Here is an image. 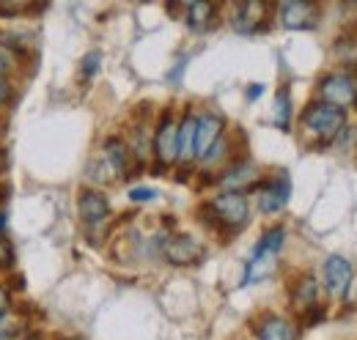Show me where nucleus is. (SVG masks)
Wrapping results in <instances>:
<instances>
[{"instance_id": "19", "label": "nucleus", "mask_w": 357, "mask_h": 340, "mask_svg": "<svg viewBox=\"0 0 357 340\" xmlns=\"http://www.w3.org/2000/svg\"><path fill=\"white\" fill-rule=\"evenodd\" d=\"M272 113H275V116H272L275 127L289 129V124H291V96H289V91H286V88H280V91H278Z\"/></svg>"}, {"instance_id": "4", "label": "nucleus", "mask_w": 357, "mask_h": 340, "mask_svg": "<svg viewBox=\"0 0 357 340\" xmlns=\"http://www.w3.org/2000/svg\"><path fill=\"white\" fill-rule=\"evenodd\" d=\"M209 212L215 214L228 228H242L248 222V201L242 192H223L209 203Z\"/></svg>"}, {"instance_id": "13", "label": "nucleus", "mask_w": 357, "mask_h": 340, "mask_svg": "<svg viewBox=\"0 0 357 340\" xmlns=\"http://www.w3.org/2000/svg\"><path fill=\"white\" fill-rule=\"evenodd\" d=\"M105 165L110 168V173L116 176H127L130 173V165H132V151L127 148L124 140L119 137H110L105 143Z\"/></svg>"}, {"instance_id": "16", "label": "nucleus", "mask_w": 357, "mask_h": 340, "mask_svg": "<svg viewBox=\"0 0 357 340\" xmlns=\"http://www.w3.org/2000/svg\"><path fill=\"white\" fill-rule=\"evenodd\" d=\"M195 127H198V116L187 113L178 124V160H192L195 157Z\"/></svg>"}, {"instance_id": "15", "label": "nucleus", "mask_w": 357, "mask_h": 340, "mask_svg": "<svg viewBox=\"0 0 357 340\" xmlns=\"http://www.w3.org/2000/svg\"><path fill=\"white\" fill-rule=\"evenodd\" d=\"M256 176H259V170H256L253 162H239V165H234V168L220 178V184H223L225 192H239V187L253 184Z\"/></svg>"}, {"instance_id": "12", "label": "nucleus", "mask_w": 357, "mask_h": 340, "mask_svg": "<svg viewBox=\"0 0 357 340\" xmlns=\"http://www.w3.org/2000/svg\"><path fill=\"white\" fill-rule=\"evenodd\" d=\"M256 340H297V327L283 316H264L256 324Z\"/></svg>"}, {"instance_id": "23", "label": "nucleus", "mask_w": 357, "mask_h": 340, "mask_svg": "<svg viewBox=\"0 0 357 340\" xmlns=\"http://www.w3.org/2000/svg\"><path fill=\"white\" fill-rule=\"evenodd\" d=\"M0 316H8V291L0 286Z\"/></svg>"}, {"instance_id": "7", "label": "nucleus", "mask_w": 357, "mask_h": 340, "mask_svg": "<svg viewBox=\"0 0 357 340\" xmlns=\"http://www.w3.org/2000/svg\"><path fill=\"white\" fill-rule=\"evenodd\" d=\"M162 255H165L174 266H190L192 261H198L201 245H198L192 236H187V233L165 236V239H162Z\"/></svg>"}, {"instance_id": "26", "label": "nucleus", "mask_w": 357, "mask_h": 340, "mask_svg": "<svg viewBox=\"0 0 357 340\" xmlns=\"http://www.w3.org/2000/svg\"><path fill=\"white\" fill-rule=\"evenodd\" d=\"M261 91H264V85H250V88H248V99H259Z\"/></svg>"}, {"instance_id": "17", "label": "nucleus", "mask_w": 357, "mask_h": 340, "mask_svg": "<svg viewBox=\"0 0 357 340\" xmlns=\"http://www.w3.org/2000/svg\"><path fill=\"white\" fill-rule=\"evenodd\" d=\"M184 20L192 31H206L215 20V6L212 3H204V0H195V3H187L184 8Z\"/></svg>"}, {"instance_id": "28", "label": "nucleus", "mask_w": 357, "mask_h": 340, "mask_svg": "<svg viewBox=\"0 0 357 340\" xmlns=\"http://www.w3.org/2000/svg\"><path fill=\"white\" fill-rule=\"evenodd\" d=\"M20 340H39V338H33V335H28V338H20Z\"/></svg>"}, {"instance_id": "18", "label": "nucleus", "mask_w": 357, "mask_h": 340, "mask_svg": "<svg viewBox=\"0 0 357 340\" xmlns=\"http://www.w3.org/2000/svg\"><path fill=\"white\" fill-rule=\"evenodd\" d=\"M316 299H319V286H316V280L313 277H300V283L294 286V304L300 307V310H308L316 304Z\"/></svg>"}, {"instance_id": "8", "label": "nucleus", "mask_w": 357, "mask_h": 340, "mask_svg": "<svg viewBox=\"0 0 357 340\" xmlns=\"http://www.w3.org/2000/svg\"><path fill=\"white\" fill-rule=\"evenodd\" d=\"M319 20V8L313 3H303V0H289L280 6V25L289 31H303V28H313Z\"/></svg>"}, {"instance_id": "1", "label": "nucleus", "mask_w": 357, "mask_h": 340, "mask_svg": "<svg viewBox=\"0 0 357 340\" xmlns=\"http://www.w3.org/2000/svg\"><path fill=\"white\" fill-rule=\"evenodd\" d=\"M283 239H286L283 228H272V231H267V233L259 239V247H256V253H253L250 263H248L245 283L261 280V277H267L269 272L275 269V258H278L280 247H283Z\"/></svg>"}, {"instance_id": "3", "label": "nucleus", "mask_w": 357, "mask_h": 340, "mask_svg": "<svg viewBox=\"0 0 357 340\" xmlns=\"http://www.w3.org/2000/svg\"><path fill=\"white\" fill-rule=\"evenodd\" d=\"M321 277H324V288L333 294V297L344 299L352 288V277H355V269L352 263L344 258V255H330L321 266Z\"/></svg>"}, {"instance_id": "5", "label": "nucleus", "mask_w": 357, "mask_h": 340, "mask_svg": "<svg viewBox=\"0 0 357 340\" xmlns=\"http://www.w3.org/2000/svg\"><path fill=\"white\" fill-rule=\"evenodd\" d=\"M321 99L333 107H352L357 105V80L352 75H330L321 80Z\"/></svg>"}, {"instance_id": "21", "label": "nucleus", "mask_w": 357, "mask_h": 340, "mask_svg": "<svg viewBox=\"0 0 357 340\" xmlns=\"http://www.w3.org/2000/svg\"><path fill=\"white\" fill-rule=\"evenodd\" d=\"M99 66H102V55H99V52H89V55L83 58V75H86V77H93V75L99 72Z\"/></svg>"}, {"instance_id": "22", "label": "nucleus", "mask_w": 357, "mask_h": 340, "mask_svg": "<svg viewBox=\"0 0 357 340\" xmlns=\"http://www.w3.org/2000/svg\"><path fill=\"white\" fill-rule=\"evenodd\" d=\"M157 198V190H151V187H135L130 190V201L135 203H146V201H154Z\"/></svg>"}, {"instance_id": "14", "label": "nucleus", "mask_w": 357, "mask_h": 340, "mask_svg": "<svg viewBox=\"0 0 357 340\" xmlns=\"http://www.w3.org/2000/svg\"><path fill=\"white\" fill-rule=\"evenodd\" d=\"M264 17H267V6L264 3H242L236 8V14H234V25H236V31L248 33V31H256L264 22Z\"/></svg>"}, {"instance_id": "6", "label": "nucleus", "mask_w": 357, "mask_h": 340, "mask_svg": "<svg viewBox=\"0 0 357 340\" xmlns=\"http://www.w3.org/2000/svg\"><path fill=\"white\" fill-rule=\"evenodd\" d=\"M154 151L162 165H174L178 160V124L174 116H165L154 134Z\"/></svg>"}, {"instance_id": "10", "label": "nucleus", "mask_w": 357, "mask_h": 340, "mask_svg": "<svg viewBox=\"0 0 357 340\" xmlns=\"http://www.w3.org/2000/svg\"><path fill=\"white\" fill-rule=\"evenodd\" d=\"M289 192H291V184H289L286 176L272 178L267 187L259 190V209L264 214L280 212V209L286 206V201H289Z\"/></svg>"}, {"instance_id": "27", "label": "nucleus", "mask_w": 357, "mask_h": 340, "mask_svg": "<svg viewBox=\"0 0 357 340\" xmlns=\"http://www.w3.org/2000/svg\"><path fill=\"white\" fill-rule=\"evenodd\" d=\"M3 228H6V217L0 214V231H3Z\"/></svg>"}, {"instance_id": "24", "label": "nucleus", "mask_w": 357, "mask_h": 340, "mask_svg": "<svg viewBox=\"0 0 357 340\" xmlns=\"http://www.w3.org/2000/svg\"><path fill=\"white\" fill-rule=\"evenodd\" d=\"M8 93H11V88H8V83H6V77H0V105L8 99Z\"/></svg>"}, {"instance_id": "25", "label": "nucleus", "mask_w": 357, "mask_h": 340, "mask_svg": "<svg viewBox=\"0 0 357 340\" xmlns=\"http://www.w3.org/2000/svg\"><path fill=\"white\" fill-rule=\"evenodd\" d=\"M8 261H11V250H8V247L0 242V266H6Z\"/></svg>"}, {"instance_id": "9", "label": "nucleus", "mask_w": 357, "mask_h": 340, "mask_svg": "<svg viewBox=\"0 0 357 340\" xmlns=\"http://www.w3.org/2000/svg\"><path fill=\"white\" fill-rule=\"evenodd\" d=\"M223 137V118L215 113H204L198 116V127H195V157L206 160V154L215 148V143Z\"/></svg>"}, {"instance_id": "20", "label": "nucleus", "mask_w": 357, "mask_h": 340, "mask_svg": "<svg viewBox=\"0 0 357 340\" xmlns=\"http://www.w3.org/2000/svg\"><path fill=\"white\" fill-rule=\"evenodd\" d=\"M17 330H20V324L11 316H0V340H14Z\"/></svg>"}, {"instance_id": "2", "label": "nucleus", "mask_w": 357, "mask_h": 340, "mask_svg": "<svg viewBox=\"0 0 357 340\" xmlns=\"http://www.w3.org/2000/svg\"><path fill=\"white\" fill-rule=\"evenodd\" d=\"M344 121H347L344 110H338V107H333L327 102H316L303 116V127L313 132V134H319V137H324V140H333L344 129Z\"/></svg>"}, {"instance_id": "11", "label": "nucleus", "mask_w": 357, "mask_h": 340, "mask_svg": "<svg viewBox=\"0 0 357 340\" xmlns=\"http://www.w3.org/2000/svg\"><path fill=\"white\" fill-rule=\"evenodd\" d=\"M80 217H83V222H86L89 228L102 225V222L110 217V203H107V198H105L102 192H96V190H83V192H80Z\"/></svg>"}]
</instances>
